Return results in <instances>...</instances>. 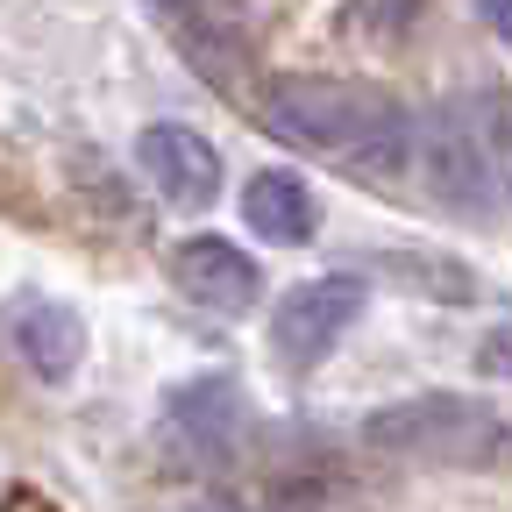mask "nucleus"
I'll return each mask as SVG.
<instances>
[{
    "label": "nucleus",
    "mask_w": 512,
    "mask_h": 512,
    "mask_svg": "<svg viewBox=\"0 0 512 512\" xmlns=\"http://www.w3.org/2000/svg\"><path fill=\"white\" fill-rule=\"evenodd\" d=\"M264 121L278 143H299V150H328L335 164L363 171V178H399L406 171V150H413V121L370 93V86H349V79H271L264 86Z\"/></svg>",
    "instance_id": "nucleus-1"
},
{
    "label": "nucleus",
    "mask_w": 512,
    "mask_h": 512,
    "mask_svg": "<svg viewBox=\"0 0 512 512\" xmlns=\"http://www.w3.org/2000/svg\"><path fill=\"white\" fill-rule=\"evenodd\" d=\"M363 441L377 456L399 463H434V470H491L505 463L512 427L470 399V392H420V399H392L363 420Z\"/></svg>",
    "instance_id": "nucleus-2"
},
{
    "label": "nucleus",
    "mask_w": 512,
    "mask_h": 512,
    "mask_svg": "<svg viewBox=\"0 0 512 512\" xmlns=\"http://www.w3.org/2000/svg\"><path fill=\"white\" fill-rule=\"evenodd\" d=\"M406 164L420 171V185L434 192L441 207L456 214H484L498 200V178H491V143L477 136V121L463 107H434L420 128H413V150Z\"/></svg>",
    "instance_id": "nucleus-3"
},
{
    "label": "nucleus",
    "mask_w": 512,
    "mask_h": 512,
    "mask_svg": "<svg viewBox=\"0 0 512 512\" xmlns=\"http://www.w3.org/2000/svg\"><path fill=\"white\" fill-rule=\"evenodd\" d=\"M363 299H370V285H363L356 271H328V278L292 285V292L278 299V313H271V349H278V363H292V370L328 363V356L349 342V328L363 320Z\"/></svg>",
    "instance_id": "nucleus-4"
},
{
    "label": "nucleus",
    "mask_w": 512,
    "mask_h": 512,
    "mask_svg": "<svg viewBox=\"0 0 512 512\" xmlns=\"http://www.w3.org/2000/svg\"><path fill=\"white\" fill-rule=\"evenodd\" d=\"M136 164H143V178L164 192V200L185 207V214H200V207L221 200V150L200 136V128H185V121H150L136 136Z\"/></svg>",
    "instance_id": "nucleus-5"
},
{
    "label": "nucleus",
    "mask_w": 512,
    "mask_h": 512,
    "mask_svg": "<svg viewBox=\"0 0 512 512\" xmlns=\"http://www.w3.org/2000/svg\"><path fill=\"white\" fill-rule=\"evenodd\" d=\"M171 285L185 299L214 306V313H249L256 299H264V271H256V256H242L221 235H185L171 249Z\"/></svg>",
    "instance_id": "nucleus-6"
},
{
    "label": "nucleus",
    "mask_w": 512,
    "mask_h": 512,
    "mask_svg": "<svg viewBox=\"0 0 512 512\" xmlns=\"http://www.w3.org/2000/svg\"><path fill=\"white\" fill-rule=\"evenodd\" d=\"M164 420H171V434L192 463H221L242 434V399H235L228 377H185L164 399Z\"/></svg>",
    "instance_id": "nucleus-7"
},
{
    "label": "nucleus",
    "mask_w": 512,
    "mask_h": 512,
    "mask_svg": "<svg viewBox=\"0 0 512 512\" xmlns=\"http://www.w3.org/2000/svg\"><path fill=\"white\" fill-rule=\"evenodd\" d=\"M8 335H15L22 363H29L43 384H72V370L86 363V320H79L72 306H57V299H22Z\"/></svg>",
    "instance_id": "nucleus-8"
},
{
    "label": "nucleus",
    "mask_w": 512,
    "mask_h": 512,
    "mask_svg": "<svg viewBox=\"0 0 512 512\" xmlns=\"http://www.w3.org/2000/svg\"><path fill=\"white\" fill-rule=\"evenodd\" d=\"M242 221L249 235H264L278 249H299L320 235V200H313V185L299 171H256L242 185Z\"/></svg>",
    "instance_id": "nucleus-9"
},
{
    "label": "nucleus",
    "mask_w": 512,
    "mask_h": 512,
    "mask_svg": "<svg viewBox=\"0 0 512 512\" xmlns=\"http://www.w3.org/2000/svg\"><path fill=\"white\" fill-rule=\"evenodd\" d=\"M413 8H420V0H356V8H349V29H363L370 43H392V36L413 22Z\"/></svg>",
    "instance_id": "nucleus-10"
},
{
    "label": "nucleus",
    "mask_w": 512,
    "mask_h": 512,
    "mask_svg": "<svg viewBox=\"0 0 512 512\" xmlns=\"http://www.w3.org/2000/svg\"><path fill=\"white\" fill-rule=\"evenodd\" d=\"M477 377L512 384V328H491V335L477 342Z\"/></svg>",
    "instance_id": "nucleus-11"
},
{
    "label": "nucleus",
    "mask_w": 512,
    "mask_h": 512,
    "mask_svg": "<svg viewBox=\"0 0 512 512\" xmlns=\"http://www.w3.org/2000/svg\"><path fill=\"white\" fill-rule=\"evenodd\" d=\"M477 15H484V29L512 50V0H477Z\"/></svg>",
    "instance_id": "nucleus-12"
},
{
    "label": "nucleus",
    "mask_w": 512,
    "mask_h": 512,
    "mask_svg": "<svg viewBox=\"0 0 512 512\" xmlns=\"http://www.w3.org/2000/svg\"><path fill=\"white\" fill-rule=\"evenodd\" d=\"M491 164H505V178H512V136H505V157H491Z\"/></svg>",
    "instance_id": "nucleus-13"
},
{
    "label": "nucleus",
    "mask_w": 512,
    "mask_h": 512,
    "mask_svg": "<svg viewBox=\"0 0 512 512\" xmlns=\"http://www.w3.org/2000/svg\"><path fill=\"white\" fill-rule=\"evenodd\" d=\"M171 8H178V0H171Z\"/></svg>",
    "instance_id": "nucleus-14"
}]
</instances>
